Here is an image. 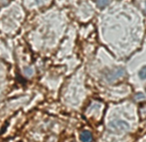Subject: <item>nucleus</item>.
Instances as JSON below:
<instances>
[{
	"instance_id": "3",
	"label": "nucleus",
	"mask_w": 146,
	"mask_h": 142,
	"mask_svg": "<svg viewBox=\"0 0 146 142\" xmlns=\"http://www.w3.org/2000/svg\"><path fill=\"white\" fill-rule=\"evenodd\" d=\"M80 140L82 142L92 141V135L89 131H83L80 135Z\"/></svg>"
},
{
	"instance_id": "7",
	"label": "nucleus",
	"mask_w": 146,
	"mask_h": 142,
	"mask_svg": "<svg viewBox=\"0 0 146 142\" xmlns=\"http://www.w3.org/2000/svg\"><path fill=\"white\" fill-rule=\"evenodd\" d=\"M24 73H25V75H27L28 76H31L33 75V69L31 68H27V69H25Z\"/></svg>"
},
{
	"instance_id": "4",
	"label": "nucleus",
	"mask_w": 146,
	"mask_h": 142,
	"mask_svg": "<svg viewBox=\"0 0 146 142\" xmlns=\"http://www.w3.org/2000/svg\"><path fill=\"white\" fill-rule=\"evenodd\" d=\"M139 117L141 120H146V103L139 105Z\"/></svg>"
},
{
	"instance_id": "1",
	"label": "nucleus",
	"mask_w": 146,
	"mask_h": 142,
	"mask_svg": "<svg viewBox=\"0 0 146 142\" xmlns=\"http://www.w3.org/2000/svg\"><path fill=\"white\" fill-rule=\"evenodd\" d=\"M110 129L113 132L116 133H121V132H127L129 130V125L123 122V121H114L111 122L109 125Z\"/></svg>"
},
{
	"instance_id": "5",
	"label": "nucleus",
	"mask_w": 146,
	"mask_h": 142,
	"mask_svg": "<svg viewBox=\"0 0 146 142\" xmlns=\"http://www.w3.org/2000/svg\"><path fill=\"white\" fill-rule=\"evenodd\" d=\"M109 3H110V0H98V1H97L98 6L100 7V8L105 7L106 5L109 4Z\"/></svg>"
},
{
	"instance_id": "6",
	"label": "nucleus",
	"mask_w": 146,
	"mask_h": 142,
	"mask_svg": "<svg viewBox=\"0 0 146 142\" xmlns=\"http://www.w3.org/2000/svg\"><path fill=\"white\" fill-rule=\"evenodd\" d=\"M139 76L141 79H146V66L143 67L139 71Z\"/></svg>"
},
{
	"instance_id": "8",
	"label": "nucleus",
	"mask_w": 146,
	"mask_h": 142,
	"mask_svg": "<svg viewBox=\"0 0 146 142\" xmlns=\"http://www.w3.org/2000/svg\"><path fill=\"white\" fill-rule=\"evenodd\" d=\"M136 99H145V96H144L142 93H140V94H137Z\"/></svg>"
},
{
	"instance_id": "2",
	"label": "nucleus",
	"mask_w": 146,
	"mask_h": 142,
	"mask_svg": "<svg viewBox=\"0 0 146 142\" xmlns=\"http://www.w3.org/2000/svg\"><path fill=\"white\" fill-rule=\"evenodd\" d=\"M125 74H126V71L123 68H116L107 75L106 79L109 82H112L121 77H123Z\"/></svg>"
},
{
	"instance_id": "9",
	"label": "nucleus",
	"mask_w": 146,
	"mask_h": 142,
	"mask_svg": "<svg viewBox=\"0 0 146 142\" xmlns=\"http://www.w3.org/2000/svg\"><path fill=\"white\" fill-rule=\"evenodd\" d=\"M145 10H146V9H145Z\"/></svg>"
}]
</instances>
